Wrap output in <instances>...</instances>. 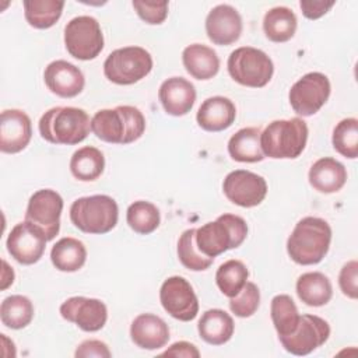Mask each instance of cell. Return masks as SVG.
I'll use <instances>...</instances> for the list:
<instances>
[{
    "label": "cell",
    "mask_w": 358,
    "mask_h": 358,
    "mask_svg": "<svg viewBox=\"0 0 358 358\" xmlns=\"http://www.w3.org/2000/svg\"><path fill=\"white\" fill-rule=\"evenodd\" d=\"M222 190L229 201L239 207L259 206L267 194L266 179L245 169L229 172L222 183Z\"/></svg>",
    "instance_id": "9a60e30c"
},
{
    "label": "cell",
    "mask_w": 358,
    "mask_h": 358,
    "mask_svg": "<svg viewBox=\"0 0 358 358\" xmlns=\"http://www.w3.org/2000/svg\"><path fill=\"white\" fill-rule=\"evenodd\" d=\"M134 10L138 17L151 25L162 24L168 15V1H140L134 0Z\"/></svg>",
    "instance_id": "f35d334b"
},
{
    "label": "cell",
    "mask_w": 358,
    "mask_h": 358,
    "mask_svg": "<svg viewBox=\"0 0 358 358\" xmlns=\"http://www.w3.org/2000/svg\"><path fill=\"white\" fill-rule=\"evenodd\" d=\"M249 277V271L246 266L241 260H227L222 263L215 273V282L220 291L228 296H235L246 284Z\"/></svg>",
    "instance_id": "836d02e7"
},
{
    "label": "cell",
    "mask_w": 358,
    "mask_h": 358,
    "mask_svg": "<svg viewBox=\"0 0 358 358\" xmlns=\"http://www.w3.org/2000/svg\"><path fill=\"white\" fill-rule=\"evenodd\" d=\"M206 32L215 45H231L242 34L241 14L229 4H218L207 14Z\"/></svg>",
    "instance_id": "ac0fdd59"
},
{
    "label": "cell",
    "mask_w": 358,
    "mask_h": 358,
    "mask_svg": "<svg viewBox=\"0 0 358 358\" xmlns=\"http://www.w3.org/2000/svg\"><path fill=\"white\" fill-rule=\"evenodd\" d=\"M308 141V124L301 117L273 120L260 134L264 157L294 159L302 154Z\"/></svg>",
    "instance_id": "277c9868"
},
{
    "label": "cell",
    "mask_w": 358,
    "mask_h": 358,
    "mask_svg": "<svg viewBox=\"0 0 358 358\" xmlns=\"http://www.w3.org/2000/svg\"><path fill=\"white\" fill-rule=\"evenodd\" d=\"M260 127H243L228 141V152L238 162H260L264 154L260 145Z\"/></svg>",
    "instance_id": "484cf974"
},
{
    "label": "cell",
    "mask_w": 358,
    "mask_h": 358,
    "mask_svg": "<svg viewBox=\"0 0 358 358\" xmlns=\"http://www.w3.org/2000/svg\"><path fill=\"white\" fill-rule=\"evenodd\" d=\"M50 260L57 270L73 273L84 266L87 260V249L81 241L66 236L53 245Z\"/></svg>",
    "instance_id": "83f0119b"
},
{
    "label": "cell",
    "mask_w": 358,
    "mask_h": 358,
    "mask_svg": "<svg viewBox=\"0 0 358 358\" xmlns=\"http://www.w3.org/2000/svg\"><path fill=\"white\" fill-rule=\"evenodd\" d=\"M182 62L186 71L197 80H210L220 70V59L214 49L201 43H193L183 49Z\"/></svg>",
    "instance_id": "cb8c5ba5"
},
{
    "label": "cell",
    "mask_w": 358,
    "mask_h": 358,
    "mask_svg": "<svg viewBox=\"0 0 358 358\" xmlns=\"http://www.w3.org/2000/svg\"><path fill=\"white\" fill-rule=\"evenodd\" d=\"M165 357H185V358H199L200 351L197 347L187 341H178L173 343L166 351L162 352Z\"/></svg>",
    "instance_id": "7bdbcfd3"
},
{
    "label": "cell",
    "mask_w": 358,
    "mask_h": 358,
    "mask_svg": "<svg viewBox=\"0 0 358 358\" xmlns=\"http://www.w3.org/2000/svg\"><path fill=\"white\" fill-rule=\"evenodd\" d=\"M46 87L62 98L77 96L85 84L83 71L70 62L55 60L43 71Z\"/></svg>",
    "instance_id": "d6986e66"
},
{
    "label": "cell",
    "mask_w": 358,
    "mask_h": 358,
    "mask_svg": "<svg viewBox=\"0 0 358 358\" xmlns=\"http://www.w3.org/2000/svg\"><path fill=\"white\" fill-rule=\"evenodd\" d=\"M62 210V196L56 190L41 189L31 196L25 211V220L39 227L43 231L46 239L52 241L60 229Z\"/></svg>",
    "instance_id": "4fadbf2b"
},
{
    "label": "cell",
    "mask_w": 358,
    "mask_h": 358,
    "mask_svg": "<svg viewBox=\"0 0 358 358\" xmlns=\"http://www.w3.org/2000/svg\"><path fill=\"white\" fill-rule=\"evenodd\" d=\"M331 228L323 218L305 217L299 220L287 241L288 256L301 266L320 263L329 252Z\"/></svg>",
    "instance_id": "6da1fadb"
},
{
    "label": "cell",
    "mask_w": 358,
    "mask_h": 358,
    "mask_svg": "<svg viewBox=\"0 0 358 358\" xmlns=\"http://www.w3.org/2000/svg\"><path fill=\"white\" fill-rule=\"evenodd\" d=\"M117 218V203L106 194L80 197L70 207L73 225L85 234H106L116 227Z\"/></svg>",
    "instance_id": "8992f818"
},
{
    "label": "cell",
    "mask_w": 358,
    "mask_h": 358,
    "mask_svg": "<svg viewBox=\"0 0 358 358\" xmlns=\"http://www.w3.org/2000/svg\"><path fill=\"white\" fill-rule=\"evenodd\" d=\"M32 126L29 116L20 109H6L0 117V150L6 154L22 151L31 141Z\"/></svg>",
    "instance_id": "e0dca14e"
},
{
    "label": "cell",
    "mask_w": 358,
    "mask_h": 358,
    "mask_svg": "<svg viewBox=\"0 0 358 358\" xmlns=\"http://www.w3.org/2000/svg\"><path fill=\"white\" fill-rule=\"evenodd\" d=\"M178 257L180 263L192 271L207 270L213 260L200 252L196 243V228H190L182 232L178 241Z\"/></svg>",
    "instance_id": "d590c367"
},
{
    "label": "cell",
    "mask_w": 358,
    "mask_h": 358,
    "mask_svg": "<svg viewBox=\"0 0 358 358\" xmlns=\"http://www.w3.org/2000/svg\"><path fill=\"white\" fill-rule=\"evenodd\" d=\"M234 329L235 324L232 317L222 309L206 310L197 323L200 337L211 345H222L229 341Z\"/></svg>",
    "instance_id": "d4e9b609"
},
{
    "label": "cell",
    "mask_w": 358,
    "mask_h": 358,
    "mask_svg": "<svg viewBox=\"0 0 358 358\" xmlns=\"http://www.w3.org/2000/svg\"><path fill=\"white\" fill-rule=\"evenodd\" d=\"M270 313H271V320L278 337L291 334L296 329L299 316H301L298 313V308L295 302L287 294L275 295L271 299Z\"/></svg>",
    "instance_id": "d6a6232c"
},
{
    "label": "cell",
    "mask_w": 358,
    "mask_h": 358,
    "mask_svg": "<svg viewBox=\"0 0 358 358\" xmlns=\"http://www.w3.org/2000/svg\"><path fill=\"white\" fill-rule=\"evenodd\" d=\"M333 6H334V1H324V0H301L299 1V7L302 10V14L308 20H317V18H320Z\"/></svg>",
    "instance_id": "b9f144b4"
},
{
    "label": "cell",
    "mask_w": 358,
    "mask_h": 358,
    "mask_svg": "<svg viewBox=\"0 0 358 358\" xmlns=\"http://www.w3.org/2000/svg\"><path fill=\"white\" fill-rule=\"evenodd\" d=\"M331 143L334 150L345 158L354 159L358 157V120L347 117L340 120L334 130Z\"/></svg>",
    "instance_id": "8d00e7d4"
},
{
    "label": "cell",
    "mask_w": 358,
    "mask_h": 358,
    "mask_svg": "<svg viewBox=\"0 0 358 358\" xmlns=\"http://www.w3.org/2000/svg\"><path fill=\"white\" fill-rule=\"evenodd\" d=\"M330 336L329 323L316 315H302L296 329L288 334L278 337L284 350L292 355H308L323 345Z\"/></svg>",
    "instance_id": "8fae6325"
},
{
    "label": "cell",
    "mask_w": 358,
    "mask_h": 358,
    "mask_svg": "<svg viewBox=\"0 0 358 358\" xmlns=\"http://www.w3.org/2000/svg\"><path fill=\"white\" fill-rule=\"evenodd\" d=\"M67 52L78 60H92L103 49V34L99 22L91 15H78L64 28Z\"/></svg>",
    "instance_id": "9c48e42d"
},
{
    "label": "cell",
    "mask_w": 358,
    "mask_h": 358,
    "mask_svg": "<svg viewBox=\"0 0 358 358\" xmlns=\"http://www.w3.org/2000/svg\"><path fill=\"white\" fill-rule=\"evenodd\" d=\"M260 305V291L255 282L246 281L243 288L229 298V309L238 317L252 316Z\"/></svg>",
    "instance_id": "74e56055"
},
{
    "label": "cell",
    "mask_w": 358,
    "mask_h": 358,
    "mask_svg": "<svg viewBox=\"0 0 358 358\" xmlns=\"http://www.w3.org/2000/svg\"><path fill=\"white\" fill-rule=\"evenodd\" d=\"M228 73L241 85L262 88L273 77L271 59L260 49L242 46L231 52L228 57Z\"/></svg>",
    "instance_id": "52a82bcc"
},
{
    "label": "cell",
    "mask_w": 358,
    "mask_h": 358,
    "mask_svg": "<svg viewBox=\"0 0 358 358\" xmlns=\"http://www.w3.org/2000/svg\"><path fill=\"white\" fill-rule=\"evenodd\" d=\"M63 7L64 1L62 0H25V20L36 29H48L57 22Z\"/></svg>",
    "instance_id": "4dcf8cb0"
},
{
    "label": "cell",
    "mask_w": 358,
    "mask_h": 358,
    "mask_svg": "<svg viewBox=\"0 0 358 358\" xmlns=\"http://www.w3.org/2000/svg\"><path fill=\"white\" fill-rule=\"evenodd\" d=\"M74 355L77 358H88V357H98V358H109L112 354L108 345L101 340H85L83 341Z\"/></svg>",
    "instance_id": "60d3db41"
},
{
    "label": "cell",
    "mask_w": 358,
    "mask_h": 358,
    "mask_svg": "<svg viewBox=\"0 0 358 358\" xmlns=\"http://www.w3.org/2000/svg\"><path fill=\"white\" fill-rule=\"evenodd\" d=\"M330 90V81L323 73H308L289 90L291 108L301 116H312L327 102Z\"/></svg>",
    "instance_id": "30bf717a"
},
{
    "label": "cell",
    "mask_w": 358,
    "mask_h": 358,
    "mask_svg": "<svg viewBox=\"0 0 358 358\" xmlns=\"http://www.w3.org/2000/svg\"><path fill=\"white\" fill-rule=\"evenodd\" d=\"M338 285L341 292L351 298H358V263L357 260L347 262L338 274Z\"/></svg>",
    "instance_id": "ab89813d"
},
{
    "label": "cell",
    "mask_w": 358,
    "mask_h": 358,
    "mask_svg": "<svg viewBox=\"0 0 358 358\" xmlns=\"http://www.w3.org/2000/svg\"><path fill=\"white\" fill-rule=\"evenodd\" d=\"M3 267H4V270H3L1 289H6V288H7L10 284H13V281H14V271H13L11 267H8V264H7L6 260H3Z\"/></svg>",
    "instance_id": "ee69618b"
},
{
    "label": "cell",
    "mask_w": 358,
    "mask_h": 358,
    "mask_svg": "<svg viewBox=\"0 0 358 358\" xmlns=\"http://www.w3.org/2000/svg\"><path fill=\"white\" fill-rule=\"evenodd\" d=\"M46 236L43 231L32 222L24 220L14 225L7 236V250L14 260L29 266L42 257L46 248Z\"/></svg>",
    "instance_id": "5bb4252c"
},
{
    "label": "cell",
    "mask_w": 358,
    "mask_h": 358,
    "mask_svg": "<svg viewBox=\"0 0 358 358\" xmlns=\"http://www.w3.org/2000/svg\"><path fill=\"white\" fill-rule=\"evenodd\" d=\"M159 301L162 308L180 322H190L199 313V299L193 287L180 275H172L162 282Z\"/></svg>",
    "instance_id": "7c38bea8"
},
{
    "label": "cell",
    "mask_w": 358,
    "mask_h": 358,
    "mask_svg": "<svg viewBox=\"0 0 358 358\" xmlns=\"http://www.w3.org/2000/svg\"><path fill=\"white\" fill-rule=\"evenodd\" d=\"M60 315L84 331L101 330L108 319L106 305L96 298L71 296L60 305Z\"/></svg>",
    "instance_id": "2e32d148"
},
{
    "label": "cell",
    "mask_w": 358,
    "mask_h": 358,
    "mask_svg": "<svg viewBox=\"0 0 358 358\" xmlns=\"http://www.w3.org/2000/svg\"><path fill=\"white\" fill-rule=\"evenodd\" d=\"M308 179L310 186L320 193H336L347 182L345 166L330 157L317 159L309 169Z\"/></svg>",
    "instance_id": "603a6c76"
},
{
    "label": "cell",
    "mask_w": 358,
    "mask_h": 358,
    "mask_svg": "<svg viewBox=\"0 0 358 358\" xmlns=\"http://www.w3.org/2000/svg\"><path fill=\"white\" fill-rule=\"evenodd\" d=\"M38 129L42 138L52 144L74 145L90 134L91 119L81 108L56 106L41 116Z\"/></svg>",
    "instance_id": "3957f363"
},
{
    "label": "cell",
    "mask_w": 358,
    "mask_h": 358,
    "mask_svg": "<svg viewBox=\"0 0 358 358\" xmlns=\"http://www.w3.org/2000/svg\"><path fill=\"white\" fill-rule=\"evenodd\" d=\"M158 98L168 115L183 116L194 105L196 88L183 77H171L161 84Z\"/></svg>",
    "instance_id": "ffe728a7"
},
{
    "label": "cell",
    "mask_w": 358,
    "mask_h": 358,
    "mask_svg": "<svg viewBox=\"0 0 358 358\" xmlns=\"http://www.w3.org/2000/svg\"><path fill=\"white\" fill-rule=\"evenodd\" d=\"M236 117V108L229 98L210 96L200 105L196 120L206 131H222L228 129Z\"/></svg>",
    "instance_id": "7402d4cb"
},
{
    "label": "cell",
    "mask_w": 358,
    "mask_h": 358,
    "mask_svg": "<svg viewBox=\"0 0 358 358\" xmlns=\"http://www.w3.org/2000/svg\"><path fill=\"white\" fill-rule=\"evenodd\" d=\"M296 294L305 305L317 308L331 299L333 287L323 273L309 271L296 280Z\"/></svg>",
    "instance_id": "4316f807"
},
{
    "label": "cell",
    "mask_w": 358,
    "mask_h": 358,
    "mask_svg": "<svg viewBox=\"0 0 358 358\" xmlns=\"http://www.w3.org/2000/svg\"><path fill=\"white\" fill-rule=\"evenodd\" d=\"M126 220L129 227L141 235H148L154 232L161 221L159 210L150 201L138 200L129 206L126 213Z\"/></svg>",
    "instance_id": "e575fe53"
},
{
    "label": "cell",
    "mask_w": 358,
    "mask_h": 358,
    "mask_svg": "<svg viewBox=\"0 0 358 358\" xmlns=\"http://www.w3.org/2000/svg\"><path fill=\"white\" fill-rule=\"evenodd\" d=\"M145 130V117L138 108L119 105L113 109H101L91 119V131L110 144H130L138 140Z\"/></svg>",
    "instance_id": "7a4b0ae2"
},
{
    "label": "cell",
    "mask_w": 358,
    "mask_h": 358,
    "mask_svg": "<svg viewBox=\"0 0 358 358\" xmlns=\"http://www.w3.org/2000/svg\"><path fill=\"white\" fill-rule=\"evenodd\" d=\"M151 69L152 57L141 46L119 48L103 62L105 77L119 85H130L143 80Z\"/></svg>",
    "instance_id": "ba28073f"
},
{
    "label": "cell",
    "mask_w": 358,
    "mask_h": 358,
    "mask_svg": "<svg viewBox=\"0 0 358 358\" xmlns=\"http://www.w3.org/2000/svg\"><path fill=\"white\" fill-rule=\"evenodd\" d=\"M248 235L246 221L235 214H222L215 221L207 222L196 229V243L207 257L239 248Z\"/></svg>",
    "instance_id": "5b68a950"
},
{
    "label": "cell",
    "mask_w": 358,
    "mask_h": 358,
    "mask_svg": "<svg viewBox=\"0 0 358 358\" xmlns=\"http://www.w3.org/2000/svg\"><path fill=\"white\" fill-rule=\"evenodd\" d=\"M130 337L143 350H158L168 343L169 327L159 316L141 313L131 322Z\"/></svg>",
    "instance_id": "44dd1931"
},
{
    "label": "cell",
    "mask_w": 358,
    "mask_h": 358,
    "mask_svg": "<svg viewBox=\"0 0 358 358\" xmlns=\"http://www.w3.org/2000/svg\"><path fill=\"white\" fill-rule=\"evenodd\" d=\"M34 317V305L24 295H10L3 299L0 306L1 323L14 330L27 327Z\"/></svg>",
    "instance_id": "1f68e13d"
},
{
    "label": "cell",
    "mask_w": 358,
    "mask_h": 358,
    "mask_svg": "<svg viewBox=\"0 0 358 358\" xmlns=\"http://www.w3.org/2000/svg\"><path fill=\"white\" fill-rule=\"evenodd\" d=\"M105 168V157L96 147L85 145L74 151L70 159V171L73 176L83 182L98 179Z\"/></svg>",
    "instance_id": "f1b7e54d"
},
{
    "label": "cell",
    "mask_w": 358,
    "mask_h": 358,
    "mask_svg": "<svg viewBox=\"0 0 358 358\" xmlns=\"http://www.w3.org/2000/svg\"><path fill=\"white\" fill-rule=\"evenodd\" d=\"M296 15L288 7H273L263 18V29L266 36L273 42H287L296 31Z\"/></svg>",
    "instance_id": "f546056e"
}]
</instances>
